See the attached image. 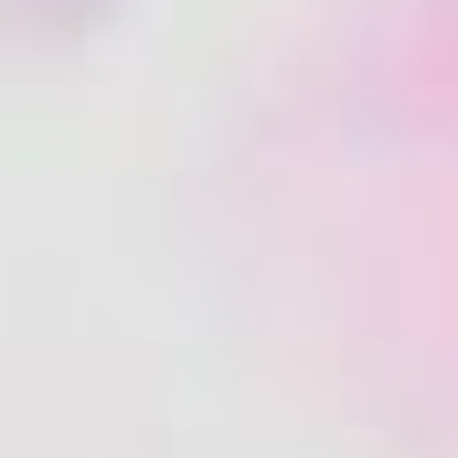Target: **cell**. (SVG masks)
Instances as JSON below:
<instances>
[{
	"label": "cell",
	"mask_w": 458,
	"mask_h": 458,
	"mask_svg": "<svg viewBox=\"0 0 458 458\" xmlns=\"http://www.w3.org/2000/svg\"><path fill=\"white\" fill-rule=\"evenodd\" d=\"M117 0H0V32L11 43H64V32H97Z\"/></svg>",
	"instance_id": "6da1fadb"
}]
</instances>
